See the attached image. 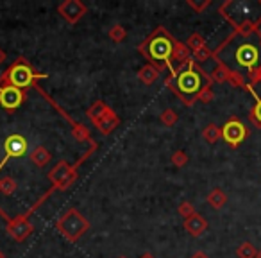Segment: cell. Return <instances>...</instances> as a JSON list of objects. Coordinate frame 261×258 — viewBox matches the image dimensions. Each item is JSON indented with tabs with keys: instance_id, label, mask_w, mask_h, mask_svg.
<instances>
[{
	"instance_id": "obj_15",
	"label": "cell",
	"mask_w": 261,
	"mask_h": 258,
	"mask_svg": "<svg viewBox=\"0 0 261 258\" xmlns=\"http://www.w3.org/2000/svg\"><path fill=\"white\" fill-rule=\"evenodd\" d=\"M190 45H192L193 49H197V51H200V49H202V45H204V41H202V38H200V36H192Z\"/></svg>"
},
{
	"instance_id": "obj_7",
	"label": "cell",
	"mask_w": 261,
	"mask_h": 258,
	"mask_svg": "<svg viewBox=\"0 0 261 258\" xmlns=\"http://www.w3.org/2000/svg\"><path fill=\"white\" fill-rule=\"evenodd\" d=\"M23 101V95L22 91L18 90V88H15L11 84V86H6L0 90V104L4 106V108L8 109H15L18 108L20 104H22Z\"/></svg>"
},
{
	"instance_id": "obj_10",
	"label": "cell",
	"mask_w": 261,
	"mask_h": 258,
	"mask_svg": "<svg viewBox=\"0 0 261 258\" xmlns=\"http://www.w3.org/2000/svg\"><path fill=\"white\" fill-rule=\"evenodd\" d=\"M207 201H210V204L213 208H222L225 204V201H227V196H225L222 190H213V192L207 196Z\"/></svg>"
},
{
	"instance_id": "obj_2",
	"label": "cell",
	"mask_w": 261,
	"mask_h": 258,
	"mask_svg": "<svg viewBox=\"0 0 261 258\" xmlns=\"http://www.w3.org/2000/svg\"><path fill=\"white\" fill-rule=\"evenodd\" d=\"M220 11L238 29V33L256 31L261 24V0L259 2H225Z\"/></svg>"
},
{
	"instance_id": "obj_6",
	"label": "cell",
	"mask_w": 261,
	"mask_h": 258,
	"mask_svg": "<svg viewBox=\"0 0 261 258\" xmlns=\"http://www.w3.org/2000/svg\"><path fill=\"white\" fill-rule=\"evenodd\" d=\"M9 77H11L13 86L20 90V88L31 86V83H33V79H34V74L27 65H16L15 68H11Z\"/></svg>"
},
{
	"instance_id": "obj_5",
	"label": "cell",
	"mask_w": 261,
	"mask_h": 258,
	"mask_svg": "<svg viewBox=\"0 0 261 258\" xmlns=\"http://www.w3.org/2000/svg\"><path fill=\"white\" fill-rule=\"evenodd\" d=\"M172 51H174V45L165 36H156L154 40L149 41V45L145 49L147 56L150 59H154V61H167L172 56Z\"/></svg>"
},
{
	"instance_id": "obj_11",
	"label": "cell",
	"mask_w": 261,
	"mask_h": 258,
	"mask_svg": "<svg viewBox=\"0 0 261 258\" xmlns=\"http://www.w3.org/2000/svg\"><path fill=\"white\" fill-rule=\"evenodd\" d=\"M236 254H238V258H256L257 251L250 242H242L236 249Z\"/></svg>"
},
{
	"instance_id": "obj_17",
	"label": "cell",
	"mask_w": 261,
	"mask_h": 258,
	"mask_svg": "<svg viewBox=\"0 0 261 258\" xmlns=\"http://www.w3.org/2000/svg\"><path fill=\"white\" fill-rule=\"evenodd\" d=\"M256 258H261V249L257 251V254H256Z\"/></svg>"
},
{
	"instance_id": "obj_13",
	"label": "cell",
	"mask_w": 261,
	"mask_h": 258,
	"mask_svg": "<svg viewBox=\"0 0 261 258\" xmlns=\"http://www.w3.org/2000/svg\"><path fill=\"white\" fill-rule=\"evenodd\" d=\"M250 120H252L257 127H261V99L259 97H256V104L250 109Z\"/></svg>"
},
{
	"instance_id": "obj_4",
	"label": "cell",
	"mask_w": 261,
	"mask_h": 258,
	"mask_svg": "<svg viewBox=\"0 0 261 258\" xmlns=\"http://www.w3.org/2000/svg\"><path fill=\"white\" fill-rule=\"evenodd\" d=\"M222 138L231 147H238L243 140L247 138V127L242 120L231 119L224 127H222Z\"/></svg>"
},
{
	"instance_id": "obj_9",
	"label": "cell",
	"mask_w": 261,
	"mask_h": 258,
	"mask_svg": "<svg viewBox=\"0 0 261 258\" xmlns=\"http://www.w3.org/2000/svg\"><path fill=\"white\" fill-rule=\"evenodd\" d=\"M206 228H207V222L204 221L200 215H197V214L190 215L188 221H186V229H188V231L192 233V235H195V237L202 235Z\"/></svg>"
},
{
	"instance_id": "obj_8",
	"label": "cell",
	"mask_w": 261,
	"mask_h": 258,
	"mask_svg": "<svg viewBox=\"0 0 261 258\" xmlns=\"http://www.w3.org/2000/svg\"><path fill=\"white\" fill-rule=\"evenodd\" d=\"M4 146H6V158H4V161H6V160H9V158L22 156L27 151V140L20 135H13L6 140Z\"/></svg>"
},
{
	"instance_id": "obj_1",
	"label": "cell",
	"mask_w": 261,
	"mask_h": 258,
	"mask_svg": "<svg viewBox=\"0 0 261 258\" xmlns=\"http://www.w3.org/2000/svg\"><path fill=\"white\" fill-rule=\"evenodd\" d=\"M222 63L227 65V70L236 74H247L250 88L261 83V33H236L224 47L218 51Z\"/></svg>"
},
{
	"instance_id": "obj_3",
	"label": "cell",
	"mask_w": 261,
	"mask_h": 258,
	"mask_svg": "<svg viewBox=\"0 0 261 258\" xmlns=\"http://www.w3.org/2000/svg\"><path fill=\"white\" fill-rule=\"evenodd\" d=\"M175 88H177V91L182 95V97L193 99L195 95H199L200 90L204 88L202 76H200L195 68H192V66H190L188 70H182V72L177 76Z\"/></svg>"
},
{
	"instance_id": "obj_12",
	"label": "cell",
	"mask_w": 261,
	"mask_h": 258,
	"mask_svg": "<svg viewBox=\"0 0 261 258\" xmlns=\"http://www.w3.org/2000/svg\"><path fill=\"white\" fill-rule=\"evenodd\" d=\"M220 136H222V129L215 126V124H210V126L204 129V138H206L207 142H211V144L217 142Z\"/></svg>"
},
{
	"instance_id": "obj_14",
	"label": "cell",
	"mask_w": 261,
	"mask_h": 258,
	"mask_svg": "<svg viewBox=\"0 0 261 258\" xmlns=\"http://www.w3.org/2000/svg\"><path fill=\"white\" fill-rule=\"evenodd\" d=\"M33 158H34V161H36L38 165H45V163L48 161V158H50V156H48L47 151L41 149V147H40V149H36V153L33 154Z\"/></svg>"
},
{
	"instance_id": "obj_16",
	"label": "cell",
	"mask_w": 261,
	"mask_h": 258,
	"mask_svg": "<svg viewBox=\"0 0 261 258\" xmlns=\"http://www.w3.org/2000/svg\"><path fill=\"white\" fill-rule=\"evenodd\" d=\"M193 258H207V254H206V253H202V251H199V253L193 254Z\"/></svg>"
}]
</instances>
